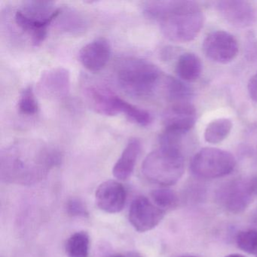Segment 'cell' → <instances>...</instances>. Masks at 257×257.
I'll return each instance as SVG.
<instances>
[{
    "label": "cell",
    "instance_id": "obj_16",
    "mask_svg": "<svg viewBox=\"0 0 257 257\" xmlns=\"http://www.w3.org/2000/svg\"><path fill=\"white\" fill-rule=\"evenodd\" d=\"M141 147V141L138 138H132L128 141L112 169V174L115 178L119 180L130 178L136 166Z\"/></svg>",
    "mask_w": 257,
    "mask_h": 257
},
{
    "label": "cell",
    "instance_id": "obj_4",
    "mask_svg": "<svg viewBox=\"0 0 257 257\" xmlns=\"http://www.w3.org/2000/svg\"><path fill=\"white\" fill-rule=\"evenodd\" d=\"M60 7L49 1H26L16 12L15 22L26 33L34 46L46 40L48 29L58 16Z\"/></svg>",
    "mask_w": 257,
    "mask_h": 257
},
{
    "label": "cell",
    "instance_id": "obj_12",
    "mask_svg": "<svg viewBox=\"0 0 257 257\" xmlns=\"http://www.w3.org/2000/svg\"><path fill=\"white\" fill-rule=\"evenodd\" d=\"M196 120V109L187 101L174 103L163 114L165 130L170 132L187 133L195 125Z\"/></svg>",
    "mask_w": 257,
    "mask_h": 257
},
{
    "label": "cell",
    "instance_id": "obj_33",
    "mask_svg": "<svg viewBox=\"0 0 257 257\" xmlns=\"http://www.w3.org/2000/svg\"><path fill=\"white\" fill-rule=\"evenodd\" d=\"M183 257H198V256H195V255H186V256H183Z\"/></svg>",
    "mask_w": 257,
    "mask_h": 257
},
{
    "label": "cell",
    "instance_id": "obj_26",
    "mask_svg": "<svg viewBox=\"0 0 257 257\" xmlns=\"http://www.w3.org/2000/svg\"><path fill=\"white\" fill-rule=\"evenodd\" d=\"M66 207L67 213L70 216L77 217H87L88 216L86 205L79 198H73L69 200Z\"/></svg>",
    "mask_w": 257,
    "mask_h": 257
},
{
    "label": "cell",
    "instance_id": "obj_28",
    "mask_svg": "<svg viewBox=\"0 0 257 257\" xmlns=\"http://www.w3.org/2000/svg\"><path fill=\"white\" fill-rule=\"evenodd\" d=\"M249 180L254 196H255V198H257V175L250 177V178H249Z\"/></svg>",
    "mask_w": 257,
    "mask_h": 257
},
{
    "label": "cell",
    "instance_id": "obj_20",
    "mask_svg": "<svg viewBox=\"0 0 257 257\" xmlns=\"http://www.w3.org/2000/svg\"><path fill=\"white\" fill-rule=\"evenodd\" d=\"M90 238L85 231L72 234L66 243V253L68 257H88Z\"/></svg>",
    "mask_w": 257,
    "mask_h": 257
},
{
    "label": "cell",
    "instance_id": "obj_31",
    "mask_svg": "<svg viewBox=\"0 0 257 257\" xmlns=\"http://www.w3.org/2000/svg\"><path fill=\"white\" fill-rule=\"evenodd\" d=\"M225 257H245L244 255H240V254H237V253H234V254H230V255H226V256Z\"/></svg>",
    "mask_w": 257,
    "mask_h": 257
},
{
    "label": "cell",
    "instance_id": "obj_13",
    "mask_svg": "<svg viewBox=\"0 0 257 257\" xmlns=\"http://www.w3.org/2000/svg\"><path fill=\"white\" fill-rule=\"evenodd\" d=\"M97 207L108 213H117L125 205L126 191L124 186L115 180H107L102 183L95 193Z\"/></svg>",
    "mask_w": 257,
    "mask_h": 257
},
{
    "label": "cell",
    "instance_id": "obj_29",
    "mask_svg": "<svg viewBox=\"0 0 257 257\" xmlns=\"http://www.w3.org/2000/svg\"><path fill=\"white\" fill-rule=\"evenodd\" d=\"M251 222H252V225L255 227V229H257V210L254 211L252 216H251Z\"/></svg>",
    "mask_w": 257,
    "mask_h": 257
},
{
    "label": "cell",
    "instance_id": "obj_2",
    "mask_svg": "<svg viewBox=\"0 0 257 257\" xmlns=\"http://www.w3.org/2000/svg\"><path fill=\"white\" fill-rule=\"evenodd\" d=\"M141 10L147 19L159 22L165 38L175 43L192 41L204 25V14L192 1H150Z\"/></svg>",
    "mask_w": 257,
    "mask_h": 257
},
{
    "label": "cell",
    "instance_id": "obj_14",
    "mask_svg": "<svg viewBox=\"0 0 257 257\" xmlns=\"http://www.w3.org/2000/svg\"><path fill=\"white\" fill-rule=\"evenodd\" d=\"M110 56V43L106 38L100 37L82 48L79 53V60L87 70L97 72L106 67Z\"/></svg>",
    "mask_w": 257,
    "mask_h": 257
},
{
    "label": "cell",
    "instance_id": "obj_7",
    "mask_svg": "<svg viewBox=\"0 0 257 257\" xmlns=\"http://www.w3.org/2000/svg\"><path fill=\"white\" fill-rule=\"evenodd\" d=\"M235 165V159L229 152L206 147L193 156L190 168L192 174L200 178L216 179L231 174Z\"/></svg>",
    "mask_w": 257,
    "mask_h": 257
},
{
    "label": "cell",
    "instance_id": "obj_17",
    "mask_svg": "<svg viewBox=\"0 0 257 257\" xmlns=\"http://www.w3.org/2000/svg\"><path fill=\"white\" fill-rule=\"evenodd\" d=\"M53 23L59 31L71 35H81L88 28L85 17L77 10L70 7H60Z\"/></svg>",
    "mask_w": 257,
    "mask_h": 257
},
{
    "label": "cell",
    "instance_id": "obj_1",
    "mask_svg": "<svg viewBox=\"0 0 257 257\" xmlns=\"http://www.w3.org/2000/svg\"><path fill=\"white\" fill-rule=\"evenodd\" d=\"M60 160L59 152L47 143L19 140L0 153V177L6 183L34 184L46 177Z\"/></svg>",
    "mask_w": 257,
    "mask_h": 257
},
{
    "label": "cell",
    "instance_id": "obj_5",
    "mask_svg": "<svg viewBox=\"0 0 257 257\" xmlns=\"http://www.w3.org/2000/svg\"><path fill=\"white\" fill-rule=\"evenodd\" d=\"M185 171L183 153L174 149L160 147L144 159L142 173L152 183L163 186L176 184Z\"/></svg>",
    "mask_w": 257,
    "mask_h": 257
},
{
    "label": "cell",
    "instance_id": "obj_10",
    "mask_svg": "<svg viewBox=\"0 0 257 257\" xmlns=\"http://www.w3.org/2000/svg\"><path fill=\"white\" fill-rule=\"evenodd\" d=\"M165 212L145 197H138L132 201L129 210V221L139 231L146 232L156 228L163 219Z\"/></svg>",
    "mask_w": 257,
    "mask_h": 257
},
{
    "label": "cell",
    "instance_id": "obj_22",
    "mask_svg": "<svg viewBox=\"0 0 257 257\" xmlns=\"http://www.w3.org/2000/svg\"><path fill=\"white\" fill-rule=\"evenodd\" d=\"M153 202L164 211L174 210L179 204L178 195L169 189H158L151 193Z\"/></svg>",
    "mask_w": 257,
    "mask_h": 257
},
{
    "label": "cell",
    "instance_id": "obj_19",
    "mask_svg": "<svg viewBox=\"0 0 257 257\" xmlns=\"http://www.w3.org/2000/svg\"><path fill=\"white\" fill-rule=\"evenodd\" d=\"M231 128L232 122L229 118H221L213 120L206 127L204 139L209 144H219L228 136Z\"/></svg>",
    "mask_w": 257,
    "mask_h": 257
},
{
    "label": "cell",
    "instance_id": "obj_8",
    "mask_svg": "<svg viewBox=\"0 0 257 257\" xmlns=\"http://www.w3.org/2000/svg\"><path fill=\"white\" fill-rule=\"evenodd\" d=\"M254 198L249 179L231 180L221 186L216 193L221 207L234 214L244 211Z\"/></svg>",
    "mask_w": 257,
    "mask_h": 257
},
{
    "label": "cell",
    "instance_id": "obj_21",
    "mask_svg": "<svg viewBox=\"0 0 257 257\" xmlns=\"http://www.w3.org/2000/svg\"><path fill=\"white\" fill-rule=\"evenodd\" d=\"M163 88L166 97L174 103L187 101L192 95V91L187 85L171 76L164 78Z\"/></svg>",
    "mask_w": 257,
    "mask_h": 257
},
{
    "label": "cell",
    "instance_id": "obj_23",
    "mask_svg": "<svg viewBox=\"0 0 257 257\" xmlns=\"http://www.w3.org/2000/svg\"><path fill=\"white\" fill-rule=\"evenodd\" d=\"M18 108L19 112L25 115H34L38 112L39 103L32 85L22 90L19 96Z\"/></svg>",
    "mask_w": 257,
    "mask_h": 257
},
{
    "label": "cell",
    "instance_id": "obj_30",
    "mask_svg": "<svg viewBox=\"0 0 257 257\" xmlns=\"http://www.w3.org/2000/svg\"><path fill=\"white\" fill-rule=\"evenodd\" d=\"M126 257H142L139 253L138 252H130V253H127V255H125Z\"/></svg>",
    "mask_w": 257,
    "mask_h": 257
},
{
    "label": "cell",
    "instance_id": "obj_27",
    "mask_svg": "<svg viewBox=\"0 0 257 257\" xmlns=\"http://www.w3.org/2000/svg\"><path fill=\"white\" fill-rule=\"evenodd\" d=\"M247 88L251 99L257 102V72L249 79Z\"/></svg>",
    "mask_w": 257,
    "mask_h": 257
},
{
    "label": "cell",
    "instance_id": "obj_18",
    "mask_svg": "<svg viewBox=\"0 0 257 257\" xmlns=\"http://www.w3.org/2000/svg\"><path fill=\"white\" fill-rule=\"evenodd\" d=\"M177 76L186 82L196 81L202 73V63L198 55L185 53L180 57L175 68Z\"/></svg>",
    "mask_w": 257,
    "mask_h": 257
},
{
    "label": "cell",
    "instance_id": "obj_15",
    "mask_svg": "<svg viewBox=\"0 0 257 257\" xmlns=\"http://www.w3.org/2000/svg\"><path fill=\"white\" fill-rule=\"evenodd\" d=\"M220 16L228 23L237 28L250 26L255 20L253 8L242 0H223L216 6Z\"/></svg>",
    "mask_w": 257,
    "mask_h": 257
},
{
    "label": "cell",
    "instance_id": "obj_3",
    "mask_svg": "<svg viewBox=\"0 0 257 257\" xmlns=\"http://www.w3.org/2000/svg\"><path fill=\"white\" fill-rule=\"evenodd\" d=\"M115 75L121 89L137 97L152 95L164 79L157 66L136 57L119 60L115 65Z\"/></svg>",
    "mask_w": 257,
    "mask_h": 257
},
{
    "label": "cell",
    "instance_id": "obj_24",
    "mask_svg": "<svg viewBox=\"0 0 257 257\" xmlns=\"http://www.w3.org/2000/svg\"><path fill=\"white\" fill-rule=\"evenodd\" d=\"M236 243L239 249L252 255L257 254V229L244 230L240 231L236 237Z\"/></svg>",
    "mask_w": 257,
    "mask_h": 257
},
{
    "label": "cell",
    "instance_id": "obj_25",
    "mask_svg": "<svg viewBox=\"0 0 257 257\" xmlns=\"http://www.w3.org/2000/svg\"><path fill=\"white\" fill-rule=\"evenodd\" d=\"M124 115L129 121L142 127H147L153 122V116L148 111L131 103Z\"/></svg>",
    "mask_w": 257,
    "mask_h": 257
},
{
    "label": "cell",
    "instance_id": "obj_11",
    "mask_svg": "<svg viewBox=\"0 0 257 257\" xmlns=\"http://www.w3.org/2000/svg\"><path fill=\"white\" fill-rule=\"evenodd\" d=\"M37 90L45 98L64 100L70 94V72L63 67H55L43 72L39 80Z\"/></svg>",
    "mask_w": 257,
    "mask_h": 257
},
{
    "label": "cell",
    "instance_id": "obj_9",
    "mask_svg": "<svg viewBox=\"0 0 257 257\" xmlns=\"http://www.w3.org/2000/svg\"><path fill=\"white\" fill-rule=\"evenodd\" d=\"M206 56L219 64H227L236 58L239 48L237 40L225 31H218L207 35L203 43Z\"/></svg>",
    "mask_w": 257,
    "mask_h": 257
},
{
    "label": "cell",
    "instance_id": "obj_32",
    "mask_svg": "<svg viewBox=\"0 0 257 257\" xmlns=\"http://www.w3.org/2000/svg\"><path fill=\"white\" fill-rule=\"evenodd\" d=\"M109 257H126V255H122V254H115V255H110Z\"/></svg>",
    "mask_w": 257,
    "mask_h": 257
},
{
    "label": "cell",
    "instance_id": "obj_6",
    "mask_svg": "<svg viewBox=\"0 0 257 257\" xmlns=\"http://www.w3.org/2000/svg\"><path fill=\"white\" fill-rule=\"evenodd\" d=\"M80 87L85 101L90 109L100 115H124L130 105L117 95L106 84L88 75H84L81 78Z\"/></svg>",
    "mask_w": 257,
    "mask_h": 257
}]
</instances>
